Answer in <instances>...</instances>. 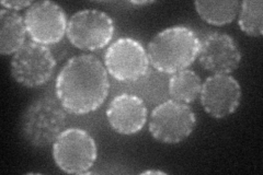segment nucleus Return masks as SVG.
Segmentation results:
<instances>
[{
    "instance_id": "f03ea898",
    "label": "nucleus",
    "mask_w": 263,
    "mask_h": 175,
    "mask_svg": "<svg viewBox=\"0 0 263 175\" xmlns=\"http://www.w3.org/2000/svg\"><path fill=\"white\" fill-rule=\"evenodd\" d=\"M200 51V38L184 26H175L157 33L148 44V60L162 73L174 74L187 69Z\"/></svg>"
},
{
    "instance_id": "2eb2a0df",
    "label": "nucleus",
    "mask_w": 263,
    "mask_h": 175,
    "mask_svg": "<svg viewBox=\"0 0 263 175\" xmlns=\"http://www.w3.org/2000/svg\"><path fill=\"white\" fill-rule=\"evenodd\" d=\"M194 6L202 20L217 27L232 23L240 9L239 2H195Z\"/></svg>"
},
{
    "instance_id": "6e6552de",
    "label": "nucleus",
    "mask_w": 263,
    "mask_h": 175,
    "mask_svg": "<svg viewBox=\"0 0 263 175\" xmlns=\"http://www.w3.org/2000/svg\"><path fill=\"white\" fill-rule=\"evenodd\" d=\"M56 61L47 46L27 42L11 60V76L26 88H37L52 78Z\"/></svg>"
},
{
    "instance_id": "0eeeda50",
    "label": "nucleus",
    "mask_w": 263,
    "mask_h": 175,
    "mask_svg": "<svg viewBox=\"0 0 263 175\" xmlns=\"http://www.w3.org/2000/svg\"><path fill=\"white\" fill-rule=\"evenodd\" d=\"M105 69L120 82H136L146 77L149 60L144 46L138 41L123 37L115 41L104 55Z\"/></svg>"
},
{
    "instance_id": "20e7f679",
    "label": "nucleus",
    "mask_w": 263,
    "mask_h": 175,
    "mask_svg": "<svg viewBox=\"0 0 263 175\" xmlns=\"http://www.w3.org/2000/svg\"><path fill=\"white\" fill-rule=\"evenodd\" d=\"M53 158L63 172L86 174L97 161V144L85 129H65L53 144Z\"/></svg>"
},
{
    "instance_id": "9d476101",
    "label": "nucleus",
    "mask_w": 263,
    "mask_h": 175,
    "mask_svg": "<svg viewBox=\"0 0 263 175\" xmlns=\"http://www.w3.org/2000/svg\"><path fill=\"white\" fill-rule=\"evenodd\" d=\"M197 61L203 69L214 74H230L239 67L241 52L227 33L211 32L200 40Z\"/></svg>"
},
{
    "instance_id": "423d86ee",
    "label": "nucleus",
    "mask_w": 263,
    "mask_h": 175,
    "mask_svg": "<svg viewBox=\"0 0 263 175\" xmlns=\"http://www.w3.org/2000/svg\"><path fill=\"white\" fill-rule=\"evenodd\" d=\"M66 35L70 44L80 51L96 52L111 42L114 35V22L103 11L81 10L70 16Z\"/></svg>"
},
{
    "instance_id": "f8f14e48",
    "label": "nucleus",
    "mask_w": 263,
    "mask_h": 175,
    "mask_svg": "<svg viewBox=\"0 0 263 175\" xmlns=\"http://www.w3.org/2000/svg\"><path fill=\"white\" fill-rule=\"evenodd\" d=\"M147 107L143 100L134 94L115 96L106 108V119L114 131L130 136L141 131L147 122Z\"/></svg>"
},
{
    "instance_id": "f257e3e1",
    "label": "nucleus",
    "mask_w": 263,
    "mask_h": 175,
    "mask_svg": "<svg viewBox=\"0 0 263 175\" xmlns=\"http://www.w3.org/2000/svg\"><path fill=\"white\" fill-rule=\"evenodd\" d=\"M110 82L105 66L93 55L70 58L57 76L56 99L65 111L85 115L97 111L108 98Z\"/></svg>"
},
{
    "instance_id": "1a4fd4ad",
    "label": "nucleus",
    "mask_w": 263,
    "mask_h": 175,
    "mask_svg": "<svg viewBox=\"0 0 263 175\" xmlns=\"http://www.w3.org/2000/svg\"><path fill=\"white\" fill-rule=\"evenodd\" d=\"M24 23L32 42L48 46L60 43L67 30L63 8L53 2H36L28 8Z\"/></svg>"
},
{
    "instance_id": "dca6fc26",
    "label": "nucleus",
    "mask_w": 263,
    "mask_h": 175,
    "mask_svg": "<svg viewBox=\"0 0 263 175\" xmlns=\"http://www.w3.org/2000/svg\"><path fill=\"white\" fill-rule=\"evenodd\" d=\"M240 30L247 35L260 37L263 34V3L261 0H245L240 3L239 19Z\"/></svg>"
},
{
    "instance_id": "4468645a",
    "label": "nucleus",
    "mask_w": 263,
    "mask_h": 175,
    "mask_svg": "<svg viewBox=\"0 0 263 175\" xmlns=\"http://www.w3.org/2000/svg\"><path fill=\"white\" fill-rule=\"evenodd\" d=\"M202 81L199 74L190 69L174 73L169 80L168 90L171 100L190 104L200 96Z\"/></svg>"
},
{
    "instance_id": "7ed1b4c3",
    "label": "nucleus",
    "mask_w": 263,
    "mask_h": 175,
    "mask_svg": "<svg viewBox=\"0 0 263 175\" xmlns=\"http://www.w3.org/2000/svg\"><path fill=\"white\" fill-rule=\"evenodd\" d=\"M67 115L57 99L41 96L32 101L20 121L23 139L34 148H45L55 143L65 130Z\"/></svg>"
},
{
    "instance_id": "6ab92c4d",
    "label": "nucleus",
    "mask_w": 263,
    "mask_h": 175,
    "mask_svg": "<svg viewBox=\"0 0 263 175\" xmlns=\"http://www.w3.org/2000/svg\"><path fill=\"white\" fill-rule=\"evenodd\" d=\"M132 4H134V5H148V4H151V3H148V2L147 3H142V2L141 3H134L133 2Z\"/></svg>"
},
{
    "instance_id": "39448f33",
    "label": "nucleus",
    "mask_w": 263,
    "mask_h": 175,
    "mask_svg": "<svg viewBox=\"0 0 263 175\" xmlns=\"http://www.w3.org/2000/svg\"><path fill=\"white\" fill-rule=\"evenodd\" d=\"M196 116L187 104L168 100L156 106L149 118V131L155 140L167 145L184 141L194 131Z\"/></svg>"
},
{
    "instance_id": "f3484780",
    "label": "nucleus",
    "mask_w": 263,
    "mask_h": 175,
    "mask_svg": "<svg viewBox=\"0 0 263 175\" xmlns=\"http://www.w3.org/2000/svg\"><path fill=\"white\" fill-rule=\"evenodd\" d=\"M33 5L32 2H22V0H3L2 2V7L6 8V9L13 10V11H18L21 9H28Z\"/></svg>"
},
{
    "instance_id": "a211bd4d",
    "label": "nucleus",
    "mask_w": 263,
    "mask_h": 175,
    "mask_svg": "<svg viewBox=\"0 0 263 175\" xmlns=\"http://www.w3.org/2000/svg\"><path fill=\"white\" fill-rule=\"evenodd\" d=\"M142 174H164V172H161V171H153V170H148V171H145V172H143Z\"/></svg>"
},
{
    "instance_id": "ddd939ff",
    "label": "nucleus",
    "mask_w": 263,
    "mask_h": 175,
    "mask_svg": "<svg viewBox=\"0 0 263 175\" xmlns=\"http://www.w3.org/2000/svg\"><path fill=\"white\" fill-rule=\"evenodd\" d=\"M28 34L24 18L18 13L2 8L0 10V54L14 55L26 44Z\"/></svg>"
},
{
    "instance_id": "9b49d317",
    "label": "nucleus",
    "mask_w": 263,
    "mask_h": 175,
    "mask_svg": "<svg viewBox=\"0 0 263 175\" xmlns=\"http://www.w3.org/2000/svg\"><path fill=\"white\" fill-rule=\"evenodd\" d=\"M201 104L214 119L232 115L240 104L241 87L230 74H213L202 83Z\"/></svg>"
}]
</instances>
